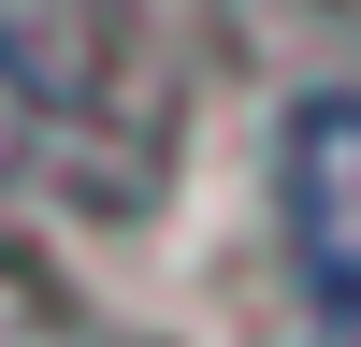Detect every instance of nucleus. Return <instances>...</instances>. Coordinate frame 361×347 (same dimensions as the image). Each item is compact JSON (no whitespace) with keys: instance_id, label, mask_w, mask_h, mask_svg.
<instances>
[{"instance_id":"nucleus-2","label":"nucleus","mask_w":361,"mask_h":347,"mask_svg":"<svg viewBox=\"0 0 361 347\" xmlns=\"http://www.w3.org/2000/svg\"><path fill=\"white\" fill-rule=\"evenodd\" d=\"M275 202H289V260H304L318 318L361 347V87H318L275 145Z\"/></svg>"},{"instance_id":"nucleus-1","label":"nucleus","mask_w":361,"mask_h":347,"mask_svg":"<svg viewBox=\"0 0 361 347\" xmlns=\"http://www.w3.org/2000/svg\"><path fill=\"white\" fill-rule=\"evenodd\" d=\"M116 116V15L102 0H0V174L87 159Z\"/></svg>"}]
</instances>
